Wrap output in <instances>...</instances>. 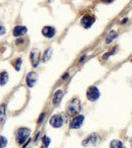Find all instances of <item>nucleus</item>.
I'll return each mask as SVG.
<instances>
[{
	"mask_svg": "<svg viewBox=\"0 0 132 148\" xmlns=\"http://www.w3.org/2000/svg\"><path fill=\"white\" fill-rule=\"evenodd\" d=\"M31 134V130L27 127H21L17 130L16 133V138L17 141H18L19 144H22L27 140V138L30 136Z\"/></svg>",
	"mask_w": 132,
	"mask_h": 148,
	"instance_id": "f257e3e1",
	"label": "nucleus"
},
{
	"mask_svg": "<svg viewBox=\"0 0 132 148\" xmlns=\"http://www.w3.org/2000/svg\"><path fill=\"white\" fill-rule=\"evenodd\" d=\"M80 109H81L80 102H79L77 99H75V100H72L71 103L69 104L67 112H68V114L74 116V114H78L79 112H80Z\"/></svg>",
	"mask_w": 132,
	"mask_h": 148,
	"instance_id": "f03ea898",
	"label": "nucleus"
},
{
	"mask_svg": "<svg viewBox=\"0 0 132 148\" xmlns=\"http://www.w3.org/2000/svg\"><path fill=\"white\" fill-rule=\"evenodd\" d=\"M99 97H100V91L97 87L92 86V87L89 88L87 91V98L90 101H92V102L96 101V100H98Z\"/></svg>",
	"mask_w": 132,
	"mask_h": 148,
	"instance_id": "7ed1b4c3",
	"label": "nucleus"
},
{
	"mask_svg": "<svg viewBox=\"0 0 132 148\" xmlns=\"http://www.w3.org/2000/svg\"><path fill=\"white\" fill-rule=\"evenodd\" d=\"M64 121L63 119H62L61 116H59V114H55V116H52V118L50 119L49 121V123L51 126H53V127H60L63 125Z\"/></svg>",
	"mask_w": 132,
	"mask_h": 148,
	"instance_id": "20e7f679",
	"label": "nucleus"
},
{
	"mask_svg": "<svg viewBox=\"0 0 132 148\" xmlns=\"http://www.w3.org/2000/svg\"><path fill=\"white\" fill-rule=\"evenodd\" d=\"M84 121V116H77L75 118L72 119L71 123H70V127L74 128V130H77V128L80 127L82 125Z\"/></svg>",
	"mask_w": 132,
	"mask_h": 148,
	"instance_id": "39448f33",
	"label": "nucleus"
},
{
	"mask_svg": "<svg viewBox=\"0 0 132 148\" xmlns=\"http://www.w3.org/2000/svg\"><path fill=\"white\" fill-rule=\"evenodd\" d=\"M38 80V74L35 72H30L28 73L27 77H26V82L29 87H34Z\"/></svg>",
	"mask_w": 132,
	"mask_h": 148,
	"instance_id": "423d86ee",
	"label": "nucleus"
},
{
	"mask_svg": "<svg viewBox=\"0 0 132 148\" xmlns=\"http://www.w3.org/2000/svg\"><path fill=\"white\" fill-rule=\"evenodd\" d=\"M94 22H95V18L92 17V16H84V17L81 19V25L85 29L90 28L94 24Z\"/></svg>",
	"mask_w": 132,
	"mask_h": 148,
	"instance_id": "0eeeda50",
	"label": "nucleus"
},
{
	"mask_svg": "<svg viewBox=\"0 0 132 148\" xmlns=\"http://www.w3.org/2000/svg\"><path fill=\"white\" fill-rule=\"evenodd\" d=\"M42 34L47 39H50L55 35V29L53 27H50V26H45V27L42 28Z\"/></svg>",
	"mask_w": 132,
	"mask_h": 148,
	"instance_id": "6e6552de",
	"label": "nucleus"
},
{
	"mask_svg": "<svg viewBox=\"0 0 132 148\" xmlns=\"http://www.w3.org/2000/svg\"><path fill=\"white\" fill-rule=\"evenodd\" d=\"M27 27H24V26H16L15 28L13 29V36L16 38L21 37V36H24L27 33Z\"/></svg>",
	"mask_w": 132,
	"mask_h": 148,
	"instance_id": "1a4fd4ad",
	"label": "nucleus"
},
{
	"mask_svg": "<svg viewBox=\"0 0 132 148\" xmlns=\"http://www.w3.org/2000/svg\"><path fill=\"white\" fill-rule=\"evenodd\" d=\"M31 60H32V63L35 67H37L39 65L40 62V52L38 49H34V51L31 52Z\"/></svg>",
	"mask_w": 132,
	"mask_h": 148,
	"instance_id": "9d476101",
	"label": "nucleus"
},
{
	"mask_svg": "<svg viewBox=\"0 0 132 148\" xmlns=\"http://www.w3.org/2000/svg\"><path fill=\"white\" fill-rule=\"evenodd\" d=\"M99 142V137L97 135L93 134L91 135L90 137H88L87 139H85L83 141V145L84 146H90V145H95Z\"/></svg>",
	"mask_w": 132,
	"mask_h": 148,
	"instance_id": "9b49d317",
	"label": "nucleus"
},
{
	"mask_svg": "<svg viewBox=\"0 0 132 148\" xmlns=\"http://www.w3.org/2000/svg\"><path fill=\"white\" fill-rule=\"evenodd\" d=\"M6 121V105H0V125H3Z\"/></svg>",
	"mask_w": 132,
	"mask_h": 148,
	"instance_id": "f8f14e48",
	"label": "nucleus"
},
{
	"mask_svg": "<svg viewBox=\"0 0 132 148\" xmlns=\"http://www.w3.org/2000/svg\"><path fill=\"white\" fill-rule=\"evenodd\" d=\"M62 97H63V92L61 90H58L54 93V96H53V104L54 105H58L60 103Z\"/></svg>",
	"mask_w": 132,
	"mask_h": 148,
	"instance_id": "ddd939ff",
	"label": "nucleus"
},
{
	"mask_svg": "<svg viewBox=\"0 0 132 148\" xmlns=\"http://www.w3.org/2000/svg\"><path fill=\"white\" fill-rule=\"evenodd\" d=\"M9 80V75L6 71H3V72H0V85H5Z\"/></svg>",
	"mask_w": 132,
	"mask_h": 148,
	"instance_id": "4468645a",
	"label": "nucleus"
},
{
	"mask_svg": "<svg viewBox=\"0 0 132 148\" xmlns=\"http://www.w3.org/2000/svg\"><path fill=\"white\" fill-rule=\"evenodd\" d=\"M51 54H52V49H47V51H44V62H47V60H49L50 57H51Z\"/></svg>",
	"mask_w": 132,
	"mask_h": 148,
	"instance_id": "2eb2a0df",
	"label": "nucleus"
},
{
	"mask_svg": "<svg viewBox=\"0 0 132 148\" xmlns=\"http://www.w3.org/2000/svg\"><path fill=\"white\" fill-rule=\"evenodd\" d=\"M116 36H117V33L116 32V31H110L109 34L107 35V44H109V42H111V40H114Z\"/></svg>",
	"mask_w": 132,
	"mask_h": 148,
	"instance_id": "dca6fc26",
	"label": "nucleus"
},
{
	"mask_svg": "<svg viewBox=\"0 0 132 148\" xmlns=\"http://www.w3.org/2000/svg\"><path fill=\"white\" fill-rule=\"evenodd\" d=\"M110 148H122V143L119 140H112L110 142Z\"/></svg>",
	"mask_w": 132,
	"mask_h": 148,
	"instance_id": "f3484780",
	"label": "nucleus"
},
{
	"mask_svg": "<svg viewBox=\"0 0 132 148\" xmlns=\"http://www.w3.org/2000/svg\"><path fill=\"white\" fill-rule=\"evenodd\" d=\"M7 145V139L6 137L0 135V148H5Z\"/></svg>",
	"mask_w": 132,
	"mask_h": 148,
	"instance_id": "a211bd4d",
	"label": "nucleus"
},
{
	"mask_svg": "<svg viewBox=\"0 0 132 148\" xmlns=\"http://www.w3.org/2000/svg\"><path fill=\"white\" fill-rule=\"evenodd\" d=\"M16 63H15V68H16V70H20V67H21V64H22V59L21 58H17L16 59Z\"/></svg>",
	"mask_w": 132,
	"mask_h": 148,
	"instance_id": "6ab92c4d",
	"label": "nucleus"
},
{
	"mask_svg": "<svg viewBox=\"0 0 132 148\" xmlns=\"http://www.w3.org/2000/svg\"><path fill=\"white\" fill-rule=\"evenodd\" d=\"M42 142H44L45 147H49V145L50 144V138L47 137V136H44V138H42Z\"/></svg>",
	"mask_w": 132,
	"mask_h": 148,
	"instance_id": "aec40b11",
	"label": "nucleus"
},
{
	"mask_svg": "<svg viewBox=\"0 0 132 148\" xmlns=\"http://www.w3.org/2000/svg\"><path fill=\"white\" fill-rule=\"evenodd\" d=\"M6 33V30L3 26H0V35H4Z\"/></svg>",
	"mask_w": 132,
	"mask_h": 148,
	"instance_id": "412c9836",
	"label": "nucleus"
},
{
	"mask_svg": "<svg viewBox=\"0 0 132 148\" xmlns=\"http://www.w3.org/2000/svg\"><path fill=\"white\" fill-rule=\"evenodd\" d=\"M44 116H45V114H40V118L39 119V121H38V123H42V120H44Z\"/></svg>",
	"mask_w": 132,
	"mask_h": 148,
	"instance_id": "4be33fe9",
	"label": "nucleus"
},
{
	"mask_svg": "<svg viewBox=\"0 0 132 148\" xmlns=\"http://www.w3.org/2000/svg\"><path fill=\"white\" fill-rule=\"evenodd\" d=\"M127 21H128V18H125V19H123V20H122V24H125Z\"/></svg>",
	"mask_w": 132,
	"mask_h": 148,
	"instance_id": "5701e85b",
	"label": "nucleus"
},
{
	"mask_svg": "<svg viewBox=\"0 0 132 148\" xmlns=\"http://www.w3.org/2000/svg\"><path fill=\"white\" fill-rule=\"evenodd\" d=\"M114 0H105V2H107V3H110V2H112Z\"/></svg>",
	"mask_w": 132,
	"mask_h": 148,
	"instance_id": "b1692460",
	"label": "nucleus"
}]
</instances>
